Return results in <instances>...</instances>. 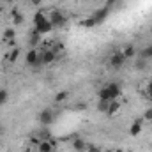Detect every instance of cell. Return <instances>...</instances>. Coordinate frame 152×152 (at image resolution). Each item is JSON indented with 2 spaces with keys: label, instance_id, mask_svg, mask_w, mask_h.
Segmentation results:
<instances>
[{
  "label": "cell",
  "instance_id": "ffe728a7",
  "mask_svg": "<svg viewBox=\"0 0 152 152\" xmlns=\"http://www.w3.org/2000/svg\"><path fill=\"white\" fill-rule=\"evenodd\" d=\"M108 104H110V101H106V99H99V101H97V112H101V113H106V110H108Z\"/></svg>",
  "mask_w": 152,
  "mask_h": 152
},
{
  "label": "cell",
  "instance_id": "7402d4cb",
  "mask_svg": "<svg viewBox=\"0 0 152 152\" xmlns=\"http://www.w3.org/2000/svg\"><path fill=\"white\" fill-rule=\"evenodd\" d=\"M67 96H69V92H67V90H62V92H58V94L55 96V103H64V101L67 99Z\"/></svg>",
  "mask_w": 152,
  "mask_h": 152
},
{
  "label": "cell",
  "instance_id": "603a6c76",
  "mask_svg": "<svg viewBox=\"0 0 152 152\" xmlns=\"http://www.w3.org/2000/svg\"><path fill=\"white\" fill-rule=\"evenodd\" d=\"M9 101V92L5 88H0V106H4Z\"/></svg>",
  "mask_w": 152,
  "mask_h": 152
},
{
  "label": "cell",
  "instance_id": "6da1fadb",
  "mask_svg": "<svg viewBox=\"0 0 152 152\" xmlns=\"http://www.w3.org/2000/svg\"><path fill=\"white\" fill-rule=\"evenodd\" d=\"M34 28L37 30L39 34H50L53 30V25L50 23L48 16L42 12V11H37L34 14Z\"/></svg>",
  "mask_w": 152,
  "mask_h": 152
},
{
  "label": "cell",
  "instance_id": "5b68a950",
  "mask_svg": "<svg viewBox=\"0 0 152 152\" xmlns=\"http://www.w3.org/2000/svg\"><path fill=\"white\" fill-rule=\"evenodd\" d=\"M55 117H57V113H55L51 108H48V106H46V108H42V110L39 112L37 120H39V124H41V126H48V127H50V126L55 122Z\"/></svg>",
  "mask_w": 152,
  "mask_h": 152
},
{
  "label": "cell",
  "instance_id": "4fadbf2b",
  "mask_svg": "<svg viewBox=\"0 0 152 152\" xmlns=\"http://www.w3.org/2000/svg\"><path fill=\"white\" fill-rule=\"evenodd\" d=\"M120 51L124 53V57H126V58H133V57L136 55V46L129 42V44H124V48H122Z\"/></svg>",
  "mask_w": 152,
  "mask_h": 152
},
{
  "label": "cell",
  "instance_id": "3957f363",
  "mask_svg": "<svg viewBox=\"0 0 152 152\" xmlns=\"http://www.w3.org/2000/svg\"><path fill=\"white\" fill-rule=\"evenodd\" d=\"M25 62H27V66L30 67V69H34V71H37L42 67V64H41V58H39V51L36 48H30L28 51H27V55H25Z\"/></svg>",
  "mask_w": 152,
  "mask_h": 152
},
{
  "label": "cell",
  "instance_id": "cb8c5ba5",
  "mask_svg": "<svg viewBox=\"0 0 152 152\" xmlns=\"http://www.w3.org/2000/svg\"><path fill=\"white\" fill-rule=\"evenodd\" d=\"M143 120H147V122H152V106L145 110V113H143Z\"/></svg>",
  "mask_w": 152,
  "mask_h": 152
},
{
  "label": "cell",
  "instance_id": "1f68e13d",
  "mask_svg": "<svg viewBox=\"0 0 152 152\" xmlns=\"http://www.w3.org/2000/svg\"><path fill=\"white\" fill-rule=\"evenodd\" d=\"M2 133H4V127H2V124H0V134H2Z\"/></svg>",
  "mask_w": 152,
  "mask_h": 152
},
{
  "label": "cell",
  "instance_id": "7a4b0ae2",
  "mask_svg": "<svg viewBox=\"0 0 152 152\" xmlns=\"http://www.w3.org/2000/svg\"><path fill=\"white\" fill-rule=\"evenodd\" d=\"M118 96H120V85L118 83H108L99 90V99L113 101V99H118Z\"/></svg>",
  "mask_w": 152,
  "mask_h": 152
},
{
  "label": "cell",
  "instance_id": "30bf717a",
  "mask_svg": "<svg viewBox=\"0 0 152 152\" xmlns=\"http://www.w3.org/2000/svg\"><path fill=\"white\" fill-rule=\"evenodd\" d=\"M34 134L37 136L41 142H48V140H51V131H50V127H48V126H42L41 129L34 131Z\"/></svg>",
  "mask_w": 152,
  "mask_h": 152
},
{
  "label": "cell",
  "instance_id": "836d02e7",
  "mask_svg": "<svg viewBox=\"0 0 152 152\" xmlns=\"http://www.w3.org/2000/svg\"><path fill=\"white\" fill-rule=\"evenodd\" d=\"M23 152H32V151H30V149H27V151H23Z\"/></svg>",
  "mask_w": 152,
  "mask_h": 152
},
{
  "label": "cell",
  "instance_id": "e0dca14e",
  "mask_svg": "<svg viewBox=\"0 0 152 152\" xmlns=\"http://www.w3.org/2000/svg\"><path fill=\"white\" fill-rule=\"evenodd\" d=\"M147 66H149V62H147L145 58H142V57L134 60V67H136L138 71H145V69H147Z\"/></svg>",
  "mask_w": 152,
  "mask_h": 152
},
{
  "label": "cell",
  "instance_id": "7c38bea8",
  "mask_svg": "<svg viewBox=\"0 0 152 152\" xmlns=\"http://www.w3.org/2000/svg\"><path fill=\"white\" fill-rule=\"evenodd\" d=\"M87 142L83 140V138H80V136H76L75 140H73V149H75L76 152H83V151H87Z\"/></svg>",
  "mask_w": 152,
  "mask_h": 152
},
{
  "label": "cell",
  "instance_id": "f546056e",
  "mask_svg": "<svg viewBox=\"0 0 152 152\" xmlns=\"http://www.w3.org/2000/svg\"><path fill=\"white\" fill-rule=\"evenodd\" d=\"M4 2H5V4H14L16 0H4Z\"/></svg>",
  "mask_w": 152,
  "mask_h": 152
},
{
  "label": "cell",
  "instance_id": "e575fe53",
  "mask_svg": "<svg viewBox=\"0 0 152 152\" xmlns=\"http://www.w3.org/2000/svg\"><path fill=\"white\" fill-rule=\"evenodd\" d=\"M115 152H122V151H120V149H118V151H115Z\"/></svg>",
  "mask_w": 152,
  "mask_h": 152
},
{
  "label": "cell",
  "instance_id": "4316f807",
  "mask_svg": "<svg viewBox=\"0 0 152 152\" xmlns=\"http://www.w3.org/2000/svg\"><path fill=\"white\" fill-rule=\"evenodd\" d=\"M147 94H149V97L152 99V81L149 83V87H147Z\"/></svg>",
  "mask_w": 152,
  "mask_h": 152
},
{
  "label": "cell",
  "instance_id": "d4e9b609",
  "mask_svg": "<svg viewBox=\"0 0 152 152\" xmlns=\"http://www.w3.org/2000/svg\"><path fill=\"white\" fill-rule=\"evenodd\" d=\"M30 143H32V145H39V143H41V140H39V138L36 136V134H34V133L30 134Z\"/></svg>",
  "mask_w": 152,
  "mask_h": 152
},
{
  "label": "cell",
  "instance_id": "44dd1931",
  "mask_svg": "<svg viewBox=\"0 0 152 152\" xmlns=\"http://www.w3.org/2000/svg\"><path fill=\"white\" fill-rule=\"evenodd\" d=\"M14 37H16V32H14V28H5L4 30V41H14Z\"/></svg>",
  "mask_w": 152,
  "mask_h": 152
},
{
  "label": "cell",
  "instance_id": "ac0fdd59",
  "mask_svg": "<svg viewBox=\"0 0 152 152\" xmlns=\"http://www.w3.org/2000/svg\"><path fill=\"white\" fill-rule=\"evenodd\" d=\"M140 57L145 58V60H152V44L151 46H145V48L140 51Z\"/></svg>",
  "mask_w": 152,
  "mask_h": 152
},
{
  "label": "cell",
  "instance_id": "d590c367",
  "mask_svg": "<svg viewBox=\"0 0 152 152\" xmlns=\"http://www.w3.org/2000/svg\"><path fill=\"white\" fill-rule=\"evenodd\" d=\"M151 32H152V28H151Z\"/></svg>",
  "mask_w": 152,
  "mask_h": 152
},
{
  "label": "cell",
  "instance_id": "9a60e30c",
  "mask_svg": "<svg viewBox=\"0 0 152 152\" xmlns=\"http://www.w3.org/2000/svg\"><path fill=\"white\" fill-rule=\"evenodd\" d=\"M140 133H142V118L134 120V122L131 124V127H129V134H131V136H138Z\"/></svg>",
  "mask_w": 152,
  "mask_h": 152
},
{
  "label": "cell",
  "instance_id": "d6a6232c",
  "mask_svg": "<svg viewBox=\"0 0 152 152\" xmlns=\"http://www.w3.org/2000/svg\"><path fill=\"white\" fill-rule=\"evenodd\" d=\"M104 152H115V151H110V149H106V151H104Z\"/></svg>",
  "mask_w": 152,
  "mask_h": 152
},
{
  "label": "cell",
  "instance_id": "8fae6325",
  "mask_svg": "<svg viewBox=\"0 0 152 152\" xmlns=\"http://www.w3.org/2000/svg\"><path fill=\"white\" fill-rule=\"evenodd\" d=\"M55 140L51 138V140H48V142H41L37 145V151L39 152H55Z\"/></svg>",
  "mask_w": 152,
  "mask_h": 152
},
{
  "label": "cell",
  "instance_id": "ba28073f",
  "mask_svg": "<svg viewBox=\"0 0 152 152\" xmlns=\"http://www.w3.org/2000/svg\"><path fill=\"white\" fill-rule=\"evenodd\" d=\"M126 60H127V58L124 57L122 51H113L112 57H110V67H112V69H120V67H124Z\"/></svg>",
  "mask_w": 152,
  "mask_h": 152
},
{
  "label": "cell",
  "instance_id": "d6986e66",
  "mask_svg": "<svg viewBox=\"0 0 152 152\" xmlns=\"http://www.w3.org/2000/svg\"><path fill=\"white\" fill-rule=\"evenodd\" d=\"M12 23H14V25H21V23H23V14H21L18 9L12 11Z\"/></svg>",
  "mask_w": 152,
  "mask_h": 152
},
{
  "label": "cell",
  "instance_id": "52a82bcc",
  "mask_svg": "<svg viewBox=\"0 0 152 152\" xmlns=\"http://www.w3.org/2000/svg\"><path fill=\"white\" fill-rule=\"evenodd\" d=\"M110 11H112V7L104 4V7H101V9H97V11H96V12H94V14H92L90 18H92V21H94L96 25H101V23H103V21H104L106 18H108V14H110Z\"/></svg>",
  "mask_w": 152,
  "mask_h": 152
},
{
  "label": "cell",
  "instance_id": "484cf974",
  "mask_svg": "<svg viewBox=\"0 0 152 152\" xmlns=\"http://www.w3.org/2000/svg\"><path fill=\"white\" fill-rule=\"evenodd\" d=\"M87 152H103V151H101L97 145H88V147H87Z\"/></svg>",
  "mask_w": 152,
  "mask_h": 152
},
{
  "label": "cell",
  "instance_id": "83f0119b",
  "mask_svg": "<svg viewBox=\"0 0 152 152\" xmlns=\"http://www.w3.org/2000/svg\"><path fill=\"white\" fill-rule=\"evenodd\" d=\"M30 2H32V4H34V5H41V4H42V2H44V0H30Z\"/></svg>",
  "mask_w": 152,
  "mask_h": 152
},
{
  "label": "cell",
  "instance_id": "2e32d148",
  "mask_svg": "<svg viewBox=\"0 0 152 152\" xmlns=\"http://www.w3.org/2000/svg\"><path fill=\"white\" fill-rule=\"evenodd\" d=\"M20 53H21V48H12V50H11V53H9V55H5V58H7L11 64H14V62L18 60Z\"/></svg>",
  "mask_w": 152,
  "mask_h": 152
},
{
  "label": "cell",
  "instance_id": "4dcf8cb0",
  "mask_svg": "<svg viewBox=\"0 0 152 152\" xmlns=\"http://www.w3.org/2000/svg\"><path fill=\"white\" fill-rule=\"evenodd\" d=\"M2 12H4V5H0V14H2Z\"/></svg>",
  "mask_w": 152,
  "mask_h": 152
},
{
  "label": "cell",
  "instance_id": "277c9868",
  "mask_svg": "<svg viewBox=\"0 0 152 152\" xmlns=\"http://www.w3.org/2000/svg\"><path fill=\"white\" fill-rule=\"evenodd\" d=\"M48 20H50V23L53 25V28H62L66 23H67V18H66V14L62 12V11H51L50 14H48Z\"/></svg>",
  "mask_w": 152,
  "mask_h": 152
},
{
  "label": "cell",
  "instance_id": "5bb4252c",
  "mask_svg": "<svg viewBox=\"0 0 152 152\" xmlns=\"http://www.w3.org/2000/svg\"><path fill=\"white\" fill-rule=\"evenodd\" d=\"M118 110H120V103H118V99H113V101H110V104H108L106 115H108V117H113L115 113H118Z\"/></svg>",
  "mask_w": 152,
  "mask_h": 152
},
{
  "label": "cell",
  "instance_id": "9c48e42d",
  "mask_svg": "<svg viewBox=\"0 0 152 152\" xmlns=\"http://www.w3.org/2000/svg\"><path fill=\"white\" fill-rule=\"evenodd\" d=\"M41 36H42V34H39L36 28H32V30L28 32V39H27L28 48H37V44L41 42Z\"/></svg>",
  "mask_w": 152,
  "mask_h": 152
},
{
  "label": "cell",
  "instance_id": "f1b7e54d",
  "mask_svg": "<svg viewBox=\"0 0 152 152\" xmlns=\"http://www.w3.org/2000/svg\"><path fill=\"white\" fill-rule=\"evenodd\" d=\"M115 2H117V0H108V2H106V5H110V7H112Z\"/></svg>",
  "mask_w": 152,
  "mask_h": 152
},
{
  "label": "cell",
  "instance_id": "8992f818",
  "mask_svg": "<svg viewBox=\"0 0 152 152\" xmlns=\"http://www.w3.org/2000/svg\"><path fill=\"white\" fill-rule=\"evenodd\" d=\"M39 58H41V64L42 66H51L55 60H57V53L50 48H44L39 51Z\"/></svg>",
  "mask_w": 152,
  "mask_h": 152
}]
</instances>
